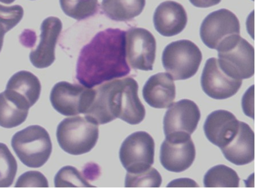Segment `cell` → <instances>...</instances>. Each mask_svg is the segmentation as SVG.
<instances>
[{
  "label": "cell",
  "instance_id": "25",
  "mask_svg": "<svg viewBox=\"0 0 255 188\" xmlns=\"http://www.w3.org/2000/svg\"><path fill=\"white\" fill-rule=\"evenodd\" d=\"M162 179L159 172L154 168L139 172L128 173L126 176L125 187L127 188H159L161 186Z\"/></svg>",
  "mask_w": 255,
  "mask_h": 188
},
{
  "label": "cell",
  "instance_id": "14",
  "mask_svg": "<svg viewBox=\"0 0 255 188\" xmlns=\"http://www.w3.org/2000/svg\"><path fill=\"white\" fill-rule=\"evenodd\" d=\"M62 29V22L58 17H49L42 22L40 44L29 55L30 62L35 67L46 68L53 63L56 59L55 49Z\"/></svg>",
  "mask_w": 255,
  "mask_h": 188
},
{
  "label": "cell",
  "instance_id": "27",
  "mask_svg": "<svg viewBox=\"0 0 255 188\" xmlns=\"http://www.w3.org/2000/svg\"><path fill=\"white\" fill-rule=\"evenodd\" d=\"M23 7L18 5L6 6L0 4V34L5 35L21 21Z\"/></svg>",
  "mask_w": 255,
  "mask_h": 188
},
{
  "label": "cell",
  "instance_id": "30",
  "mask_svg": "<svg viewBox=\"0 0 255 188\" xmlns=\"http://www.w3.org/2000/svg\"><path fill=\"white\" fill-rule=\"evenodd\" d=\"M3 38H4V35L0 34V52H1L3 46Z\"/></svg>",
  "mask_w": 255,
  "mask_h": 188
},
{
  "label": "cell",
  "instance_id": "31",
  "mask_svg": "<svg viewBox=\"0 0 255 188\" xmlns=\"http://www.w3.org/2000/svg\"><path fill=\"white\" fill-rule=\"evenodd\" d=\"M15 1V0H0V2L5 3V4H10Z\"/></svg>",
  "mask_w": 255,
  "mask_h": 188
},
{
  "label": "cell",
  "instance_id": "22",
  "mask_svg": "<svg viewBox=\"0 0 255 188\" xmlns=\"http://www.w3.org/2000/svg\"><path fill=\"white\" fill-rule=\"evenodd\" d=\"M240 178L232 168L225 165L211 168L204 177L206 188H238Z\"/></svg>",
  "mask_w": 255,
  "mask_h": 188
},
{
  "label": "cell",
  "instance_id": "19",
  "mask_svg": "<svg viewBox=\"0 0 255 188\" xmlns=\"http://www.w3.org/2000/svg\"><path fill=\"white\" fill-rule=\"evenodd\" d=\"M5 91L29 109L40 98L41 85L37 77L32 73L21 70L11 76Z\"/></svg>",
  "mask_w": 255,
  "mask_h": 188
},
{
  "label": "cell",
  "instance_id": "24",
  "mask_svg": "<svg viewBox=\"0 0 255 188\" xmlns=\"http://www.w3.org/2000/svg\"><path fill=\"white\" fill-rule=\"evenodd\" d=\"M17 163L6 145L0 143V188L12 185L17 172Z\"/></svg>",
  "mask_w": 255,
  "mask_h": 188
},
{
  "label": "cell",
  "instance_id": "11",
  "mask_svg": "<svg viewBox=\"0 0 255 188\" xmlns=\"http://www.w3.org/2000/svg\"><path fill=\"white\" fill-rule=\"evenodd\" d=\"M239 19L232 11L221 9L207 15L202 22L200 36L208 48L217 49L225 39L234 34H240Z\"/></svg>",
  "mask_w": 255,
  "mask_h": 188
},
{
  "label": "cell",
  "instance_id": "6",
  "mask_svg": "<svg viewBox=\"0 0 255 188\" xmlns=\"http://www.w3.org/2000/svg\"><path fill=\"white\" fill-rule=\"evenodd\" d=\"M202 60L201 50L187 40L172 42L164 49L162 64L174 80H187L197 73Z\"/></svg>",
  "mask_w": 255,
  "mask_h": 188
},
{
  "label": "cell",
  "instance_id": "2",
  "mask_svg": "<svg viewBox=\"0 0 255 188\" xmlns=\"http://www.w3.org/2000/svg\"><path fill=\"white\" fill-rule=\"evenodd\" d=\"M138 88L134 78L127 77L94 89L95 97L86 116L99 125L117 118L131 125L140 124L146 110L138 97Z\"/></svg>",
  "mask_w": 255,
  "mask_h": 188
},
{
  "label": "cell",
  "instance_id": "4",
  "mask_svg": "<svg viewBox=\"0 0 255 188\" xmlns=\"http://www.w3.org/2000/svg\"><path fill=\"white\" fill-rule=\"evenodd\" d=\"M217 50L220 67L229 76L243 80L254 75V48L240 34L226 38Z\"/></svg>",
  "mask_w": 255,
  "mask_h": 188
},
{
  "label": "cell",
  "instance_id": "23",
  "mask_svg": "<svg viewBox=\"0 0 255 188\" xmlns=\"http://www.w3.org/2000/svg\"><path fill=\"white\" fill-rule=\"evenodd\" d=\"M60 2L63 11L78 21L93 16L99 7L98 0H60Z\"/></svg>",
  "mask_w": 255,
  "mask_h": 188
},
{
  "label": "cell",
  "instance_id": "5",
  "mask_svg": "<svg viewBox=\"0 0 255 188\" xmlns=\"http://www.w3.org/2000/svg\"><path fill=\"white\" fill-rule=\"evenodd\" d=\"M11 145L19 160L29 168L42 167L52 154L49 133L40 125H31L15 133Z\"/></svg>",
  "mask_w": 255,
  "mask_h": 188
},
{
  "label": "cell",
  "instance_id": "21",
  "mask_svg": "<svg viewBox=\"0 0 255 188\" xmlns=\"http://www.w3.org/2000/svg\"><path fill=\"white\" fill-rule=\"evenodd\" d=\"M29 109L22 107L3 92L0 93V126L17 127L25 122Z\"/></svg>",
  "mask_w": 255,
  "mask_h": 188
},
{
  "label": "cell",
  "instance_id": "8",
  "mask_svg": "<svg viewBox=\"0 0 255 188\" xmlns=\"http://www.w3.org/2000/svg\"><path fill=\"white\" fill-rule=\"evenodd\" d=\"M155 142L148 133L136 132L128 136L120 148V159L128 173L146 171L154 163Z\"/></svg>",
  "mask_w": 255,
  "mask_h": 188
},
{
  "label": "cell",
  "instance_id": "1",
  "mask_svg": "<svg viewBox=\"0 0 255 188\" xmlns=\"http://www.w3.org/2000/svg\"><path fill=\"white\" fill-rule=\"evenodd\" d=\"M126 54V32L109 28L98 33L81 50L76 78L80 84L92 88L128 75L130 72Z\"/></svg>",
  "mask_w": 255,
  "mask_h": 188
},
{
  "label": "cell",
  "instance_id": "16",
  "mask_svg": "<svg viewBox=\"0 0 255 188\" xmlns=\"http://www.w3.org/2000/svg\"><path fill=\"white\" fill-rule=\"evenodd\" d=\"M153 21L157 32L164 37H172L186 28L187 14L180 3L167 1L156 7Z\"/></svg>",
  "mask_w": 255,
  "mask_h": 188
},
{
  "label": "cell",
  "instance_id": "18",
  "mask_svg": "<svg viewBox=\"0 0 255 188\" xmlns=\"http://www.w3.org/2000/svg\"><path fill=\"white\" fill-rule=\"evenodd\" d=\"M143 97L150 107L169 108L176 97V88L170 74L159 73L148 78L143 88Z\"/></svg>",
  "mask_w": 255,
  "mask_h": 188
},
{
  "label": "cell",
  "instance_id": "3",
  "mask_svg": "<svg viewBox=\"0 0 255 188\" xmlns=\"http://www.w3.org/2000/svg\"><path fill=\"white\" fill-rule=\"evenodd\" d=\"M99 124L89 117L76 116L62 121L57 129V139L62 150L72 155L86 154L96 146Z\"/></svg>",
  "mask_w": 255,
  "mask_h": 188
},
{
  "label": "cell",
  "instance_id": "9",
  "mask_svg": "<svg viewBox=\"0 0 255 188\" xmlns=\"http://www.w3.org/2000/svg\"><path fill=\"white\" fill-rule=\"evenodd\" d=\"M126 35V54L129 64L134 69L152 70L156 49L154 36L140 28L128 29Z\"/></svg>",
  "mask_w": 255,
  "mask_h": 188
},
{
  "label": "cell",
  "instance_id": "13",
  "mask_svg": "<svg viewBox=\"0 0 255 188\" xmlns=\"http://www.w3.org/2000/svg\"><path fill=\"white\" fill-rule=\"evenodd\" d=\"M242 80L229 76L220 67L217 58L207 60L204 68L201 85L207 96L215 100H225L233 97L239 91Z\"/></svg>",
  "mask_w": 255,
  "mask_h": 188
},
{
  "label": "cell",
  "instance_id": "10",
  "mask_svg": "<svg viewBox=\"0 0 255 188\" xmlns=\"http://www.w3.org/2000/svg\"><path fill=\"white\" fill-rule=\"evenodd\" d=\"M196 149L191 136L166 137L160 151V162L167 171L180 173L194 162Z\"/></svg>",
  "mask_w": 255,
  "mask_h": 188
},
{
  "label": "cell",
  "instance_id": "17",
  "mask_svg": "<svg viewBox=\"0 0 255 188\" xmlns=\"http://www.w3.org/2000/svg\"><path fill=\"white\" fill-rule=\"evenodd\" d=\"M221 149L225 158L237 166H245L255 159V134L249 125L239 121L236 135Z\"/></svg>",
  "mask_w": 255,
  "mask_h": 188
},
{
  "label": "cell",
  "instance_id": "26",
  "mask_svg": "<svg viewBox=\"0 0 255 188\" xmlns=\"http://www.w3.org/2000/svg\"><path fill=\"white\" fill-rule=\"evenodd\" d=\"M85 175L76 168L71 166L63 167L59 171L54 179L55 187L56 188L66 187H91L93 186L88 182Z\"/></svg>",
  "mask_w": 255,
  "mask_h": 188
},
{
  "label": "cell",
  "instance_id": "28",
  "mask_svg": "<svg viewBox=\"0 0 255 188\" xmlns=\"http://www.w3.org/2000/svg\"><path fill=\"white\" fill-rule=\"evenodd\" d=\"M48 188V180L38 171H29L19 176L15 188Z\"/></svg>",
  "mask_w": 255,
  "mask_h": 188
},
{
  "label": "cell",
  "instance_id": "29",
  "mask_svg": "<svg viewBox=\"0 0 255 188\" xmlns=\"http://www.w3.org/2000/svg\"><path fill=\"white\" fill-rule=\"evenodd\" d=\"M222 0H190L194 6L202 8H206L219 4Z\"/></svg>",
  "mask_w": 255,
  "mask_h": 188
},
{
  "label": "cell",
  "instance_id": "7",
  "mask_svg": "<svg viewBox=\"0 0 255 188\" xmlns=\"http://www.w3.org/2000/svg\"><path fill=\"white\" fill-rule=\"evenodd\" d=\"M95 95L94 89L61 81L54 86L50 100L55 110L60 114L73 116L80 113L85 115Z\"/></svg>",
  "mask_w": 255,
  "mask_h": 188
},
{
  "label": "cell",
  "instance_id": "12",
  "mask_svg": "<svg viewBox=\"0 0 255 188\" xmlns=\"http://www.w3.org/2000/svg\"><path fill=\"white\" fill-rule=\"evenodd\" d=\"M201 113L197 104L188 99L172 104L164 115L163 129L166 137L191 136L197 129Z\"/></svg>",
  "mask_w": 255,
  "mask_h": 188
},
{
  "label": "cell",
  "instance_id": "15",
  "mask_svg": "<svg viewBox=\"0 0 255 188\" xmlns=\"http://www.w3.org/2000/svg\"><path fill=\"white\" fill-rule=\"evenodd\" d=\"M239 121L233 113L226 110L213 112L207 116L203 129L210 142L221 148L237 134Z\"/></svg>",
  "mask_w": 255,
  "mask_h": 188
},
{
  "label": "cell",
  "instance_id": "20",
  "mask_svg": "<svg viewBox=\"0 0 255 188\" xmlns=\"http://www.w3.org/2000/svg\"><path fill=\"white\" fill-rule=\"evenodd\" d=\"M146 0H103L102 9L116 21H128L138 16L144 9Z\"/></svg>",
  "mask_w": 255,
  "mask_h": 188
}]
</instances>
